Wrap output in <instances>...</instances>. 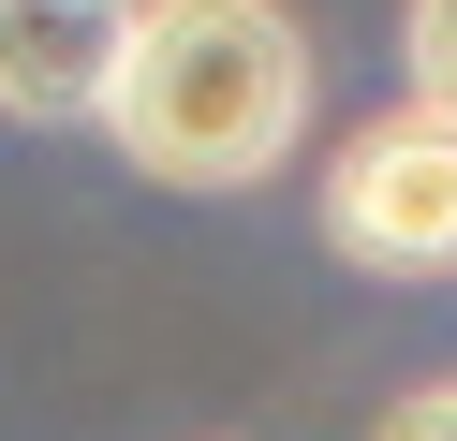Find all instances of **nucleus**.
<instances>
[{
    "label": "nucleus",
    "mask_w": 457,
    "mask_h": 441,
    "mask_svg": "<svg viewBox=\"0 0 457 441\" xmlns=\"http://www.w3.org/2000/svg\"><path fill=\"white\" fill-rule=\"evenodd\" d=\"M104 147L162 192H251L310 147V29L280 0H133Z\"/></svg>",
    "instance_id": "nucleus-1"
},
{
    "label": "nucleus",
    "mask_w": 457,
    "mask_h": 441,
    "mask_svg": "<svg viewBox=\"0 0 457 441\" xmlns=\"http://www.w3.org/2000/svg\"><path fill=\"white\" fill-rule=\"evenodd\" d=\"M325 250L354 280H443L457 265V118L398 88L384 118H354V147L325 162Z\"/></svg>",
    "instance_id": "nucleus-2"
},
{
    "label": "nucleus",
    "mask_w": 457,
    "mask_h": 441,
    "mask_svg": "<svg viewBox=\"0 0 457 441\" xmlns=\"http://www.w3.org/2000/svg\"><path fill=\"white\" fill-rule=\"evenodd\" d=\"M119 29H133V0H0V118H15V133L104 118Z\"/></svg>",
    "instance_id": "nucleus-3"
},
{
    "label": "nucleus",
    "mask_w": 457,
    "mask_h": 441,
    "mask_svg": "<svg viewBox=\"0 0 457 441\" xmlns=\"http://www.w3.org/2000/svg\"><path fill=\"white\" fill-rule=\"evenodd\" d=\"M398 88L457 118V0H413V15H398Z\"/></svg>",
    "instance_id": "nucleus-4"
},
{
    "label": "nucleus",
    "mask_w": 457,
    "mask_h": 441,
    "mask_svg": "<svg viewBox=\"0 0 457 441\" xmlns=\"http://www.w3.org/2000/svg\"><path fill=\"white\" fill-rule=\"evenodd\" d=\"M369 441H457V382H413V397H398Z\"/></svg>",
    "instance_id": "nucleus-5"
}]
</instances>
